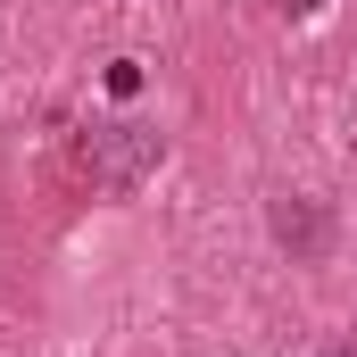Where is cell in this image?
Segmentation results:
<instances>
[{"instance_id":"cell-4","label":"cell","mask_w":357,"mask_h":357,"mask_svg":"<svg viewBox=\"0 0 357 357\" xmlns=\"http://www.w3.org/2000/svg\"><path fill=\"white\" fill-rule=\"evenodd\" d=\"M291 8H324V0H291Z\"/></svg>"},{"instance_id":"cell-2","label":"cell","mask_w":357,"mask_h":357,"mask_svg":"<svg viewBox=\"0 0 357 357\" xmlns=\"http://www.w3.org/2000/svg\"><path fill=\"white\" fill-rule=\"evenodd\" d=\"M266 225H274V241H282L299 266H316V258L333 250V208H324V199H291V191H282L266 208Z\"/></svg>"},{"instance_id":"cell-1","label":"cell","mask_w":357,"mask_h":357,"mask_svg":"<svg viewBox=\"0 0 357 357\" xmlns=\"http://www.w3.org/2000/svg\"><path fill=\"white\" fill-rule=\"evenodd\" d=\"M75 158H84V175L100 191H133V183H150V167L167 158V133L142 125V116H100V125H84Z\"/></svg>"},{"instance_id":"cell-3","label":"cell","mask_w":357,"mask_h":357,"mask_svg":"<svg viewBox=\"0 0 357 357\" xmlns=\"http://www.w3.org/2000/svg\"><path fill=\"white\" fill-rule=\"evenodd\" d=\"M108 91L133 100V91H142V59H116V67H108Z\"/></svg>"}]
</instances>
